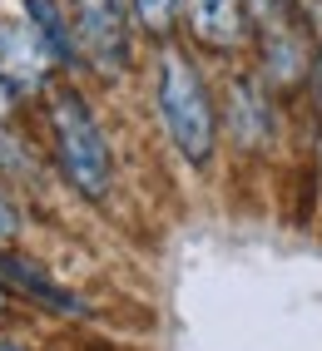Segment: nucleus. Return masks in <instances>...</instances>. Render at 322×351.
I'll use <instances>...</instances> for the list:
<instances>
[{"mask_svg":"<svg viewBox=\"0 0 322 351\" xmlns=\"http://www.w3.org/2000/svg\"><path fill=\"white\" fill-rule=\"evenodd\" d=\"M0 282H5V292H20V297L40 302V307L55 312V317H89V302L80 292L55 282L40 263H30V257H20V252H0Z\"/></svg>","mask_w":322,"mask_h":351,"instance_id":"nucleus-6","label":"nucleus"},{"mask_svg":"<svg viewBox=\"0 0 322 351\" xmlns=\"http://www.w3.org/2000/svg\"><path fill=\"white\" fill-rule=\"evenodd\" d=\"M70 30L80 64L95 75H124L129 69V10L124 0H70Z\"/></svg>","mask_w":322,"mask_h":351,"instance_id":"nucleus-4","label":"nucleus"},{"mask_svg":"<svg viewBox=\"0 0 322 351\" xmlns=\"http://www.w3.org/2000/svg\"><path fill=\"white\" fill-rule=\"evenodd\" d=\"M25 30L40 40V50L50 55L55 69H75L80 64L75 30H70V15H65L60 0H25Z\"/></svg>","mask_w":322,"mask_h":351,"instance_id":"nucleus-9","label":"nucleus"},{"mask_svg":"<svg viewBox=\"0 0 322 351\" xmlns=\"http://www.w3.org/2000/svg\"><path fill=\"white\" fill-rule=\"evenodd\" d=\"M273 129H278V119H273V99H268L263 80L238 75L228 84V134L243 149H263V144H273Z\"/></svg>","mask_w":322,"mask_h":351,"instance_id":"nucleus-8","label":"nucleus"},{"mask_svg":"<svg viewBox=\"0 0 322 351\" xmlns=\"http://www.w3.org/2000/svg\"><path fill=\"white\" fill-rule=\"evenodd\" d=\"M50 75H55V64L40 50V40L25 30V20H5L0 25V80L25 99V95L50 89Z\"/></svg>","mask_w":322,"mask_h":351,"instance_id":"nucleus-5","label":"nucleus"},{"mask_svg":"<svg viewBox=\"0 0 322 351\" xmlns=\"http://www.w3.org/2000/svg\"><path fill=\"white\" fill-rule=\"evenodd\" d=\"M174 15L183 20L203 50H218V55H233L238 45L248 40L243 30V5L238 0H174Z\"/></svg>","mask_w":322,"mask_h":351,"instance_id":"nucleus-7","label":"nucleus"},{"mask_svg":"<svg viewBox=\"0 0 322 351\" xmlns=\"http://www.w3.org/2000/svg\"><path fill=\"white\" fill-rule=\"evenodd\" d=\"M5 302H10V292H5V282H0V312H5Z\"/></svg>","mask_w":322,"mask_h":351,"instance_id":"nucleus-15","label":"nucleus"},{"mask_svg":"<svg viewBox=\"0 0 322 351\" xmlns=\"http://www.w3.org/2000/svg\"><path fill=\"white\" fill-rule=\"evenodd\" d=\"M129 10V25H139L149 40H169L174 35V0H124Z\"/></svg>","mask_w":322,"mask_h":351,"instance_id":"nucleus-10","label":"nucleus"},{"mask_svg":"<svg viewBox=\"0 0 322 351\" xmlns=\"http://www.w3.org/2000/svg\"><path fill=\"white\" fill-rule=\"evenodd\" d=\"M238 5H243V30H253V40H258L268 84L288 89L297 80H308L317 45H312V35L303 25H297L288 0H238Z\"/></svg>","mask_w":322,"mask_h":351,"instance_id":"nucleus-3","label":"nucleus"},{"mask_svg":"<svg viewBox=\"0 0 322 351\" xmlns=\"http://www.w3.org/2000/svg\"><path fill=\"white\" fill-rule=\"evenodd\" d=\"M15 163H20V149L10 144V134L0 129V169H15Z\"/></svg>","mask_w":322,"mask_h":351,"instance_id":"nucleus-13","label":"nucleus"},{"mask_svg":"<svg viewBox=\"0 0 322 351\" xmlns=\"http://www.w3.org/2000/svg\"><path fill=\"white\" fill-rule=\"evenodd\" d=\"M154 109L159 124H164L169 144L194 163V169H209L218 154V109L214 95L203 84L198 64L179 50V45H164L159 50V75H154Z\"/></svg>","mask_w":322,"mask_h":351,"instance_id":"nucleus-2","label":"nucleus"},{"mask_svg":"<svg viewBox=\"0 0 322 351\" xmlns=\"http://www.w3.org/2000/svg\"><path fill=\"white\" fill-rule=\"evenodd\" d=\"M0 351H20V346H10V341H0Z\"/></svg>","mask_w":322,"mask_h":351,"instance_id":"nucleus-16","label":"nucleus"},{"mask_svg":"<svg viewBox=\"0 0 322 351\" xmlns=\"http://www.w3.org/2000/svg\"><path fill=\"white\" fill-rule=\"evenodd\" d=\"M292 15H297V25H303L312 35V45L322 50V0H288Z\"/></svg>","mask_w":322,"mask_h":351,"instance_id":"nucleus-11","label":"nucleus"},{"mask_svg":"<svg viewBox=\"0 0 322 351\" xmlns=\"http://www.w3.org/2000/svg\"><path fill=\"white\" fill-rule=\"evenodd\" d=\"M45 119H50V149H55L60 178L84 203H104L114 189V154H109V138L95 119V109L84 104L80 89L50 84L45 89Z\"/></svg>","mask_w":322,"mask_h":351,"instance_id":"nucleus-1","label":"nucleus"},{"mask_svg":"<svg viewBox=\"0 0 322 351\" xmlns=\"http://www.w3.org/2000/svg\"><path fill=\"white\" fill-rule=\"evenodd\" d=\"M15 104H20V95H15V89H10L5 80H0V119H10V114H15Z\"/></svg>","mask_w":322,"mask_h":351,"instance_id":"nucleus-14","label":"nucleus"},{"mask_svg":"<svg viewBox=\"0 0 322 351\" xmlns=\"http://www.w3.org/2000/svg\"><path fill=\"white\" fill-rule=\"evenodd\" d=\"M15 238H20V213H15V203L0 193V247L15 243Z\"/></svg>","mask_w":322,"mask_h":351,"instance_id":"nucleus-12","label":"nucleus"}]
</instances>
